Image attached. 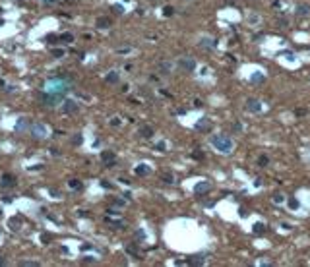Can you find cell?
Returning <instances> with one entry per match:
<instances>
[{
    "label": "cell",
    "instance_id": "obj_1",
    "mask_svg": "<svg viewBox=\"0 0 310 267\" xmlns=\"http://www.w3.org/2000/svg\"><path fill=\"white\" fill-rule=\"evenodd\" d=\"M211 145L215 147L217 151H221V153H231L232 147H235V143H232V140H229L227 136H213Z\"/></svg>",
    "mask_w": 310,
    "mask_h": 267
},
{
    "label": "cell",
    "instance_id": "obj_2",
    "mask_svg": "<svg viewBox=\"0 0 310 267\" xmlns=\"http://www.w3.org/2000/svg\"><path fill=\"white\" fill-rule=\"evenodd\" d=\"M29 132L33 134V138H45V136H47V128L43 126V124H33V126L29 128Z\"/></svg>",
    "mask_w": 310,
    "mask_h": 267
},
{
    "label": "cell",
    "instance_id": "obj_3",
    "mask_svg": "<svg viewBox=\"0 0 310 267\" xmlns=\"http://www.w3.org/2000/svg\"><path fill=\"white\" fill-rule=\"evenodd\" d=\"M78 110V103L76 101H64L62 103V112L70 114V112H76Z\"/></svg>",
    "mask_w": 310,
    "mask_h": 267
},
{
    "label": "cell",
    "instance_id": "obj_4",
    "mask_svg": "<svg viewBox=\"0 0 310 267\" xmlns=\"http://www.w3.org/2000/svg\"><path fill=\"white\" fill-rule=\"evenodd\" d=\"M178 64H180V68H182V70H188V72H192L194 68H196V62H194L192 58H182V60H180Z\"/></svg>",
    "mask_w": 310,
    "mask_h": 267
},
{
    "label": "cell",
    "instance_id": "obj_5",
    "mask_svg": "<svg viewBox=\"0 0 310 267\" xmlns=\"http://www.w3.org/2000/svg\"><path fill=\"white\" fill-rule=\"evenodd\" d=\"M310 14V4H298L297 6V16H308Z\"/></svg>",
    "mask_w": 310,
    "mask_h": 267
},
{
    "label": "cell",
    "instance_id": "obj_6",
    "mask_svg": "<svg viewBox=\"0 0 310 267\" xmlns=\"http://www.w3.org/2000/svg\"><path fill=\"white\" fill-rule=\"evenodd\" d=\"M246 108H248L250 112H258L262 107H260V103L256 101V99H250V101H248V105H246Z\"/></svg>",
    "mask_w": 310,
    "mask_h": 267
},
{
    "label": "cell",
    "instance_id": "obj_7",
    "mask_svg": "<svg viewBox=\"0 0 310 267\" xmlns=\"http://www.w3.org/2000/svg\"><path fill=\"white\" fill-rule=\"evenodd\" d=\"M101 157H103V161L107 163V166H112V165H115V155H112V153H107V151H105Z\"/></svg>",
    "mask_w": 310,
    "mask_h": 267
},
{
    "label": "cell",
    "instance_id": "obj_8",
    "mask_svg": "<svg viewBox=\"0 0 310 267\" xmlns=\"http://www.w3.org/2000/svg\"><path fill=\"white\" fill-rule=\"evenodd\" d=\"M109 25H110V19H109V18H97V27H101V29H107Z\"/></svg>",
    "mask_w": 310,
    "mask_h": 267
},
{
    "label": "cell",
    "instance_id": "obj_9",
    "mask_svg": "<svg viewBox=\"0 0 310 267\" xmlns=\"http://www.w3.org/2000/svg\"><path fill=\"white\" fill-rule=\"evenodd\" d=\"M16 184V178L12 176V174H4V178H2V186H14Z\"/></svg>",
    "mask_w": 310,
    "mask_h": 267
},
{
    "label": "cell",
    "instance_id": "obj_10",
    "mask_svg": "<svg viewBox=\"0 0 310 267\" xmlns=\"http://www.w3.org/2000/svg\"><path fill=\"white\" fill-rule=\"evenodd\" d=\"M159 68H161L163 74H171V70H173V64H171V62H161V64H159Z\"/></svg>",
    "mask_w": 310,
    "mask_h": 267
},
{
    "label": "cell",
    "instance_id": "obj_11",
    "mask_svg": "<svg viewBox=\"0 0 310 267\" xmlns=\"http://www.w3.org/2000/svg\"><path fill=\"white\" fill-rule=\"evenodd\" d=\"M209 190V184L207 182H200V184L196 186V194H202V192H207Z\"/></svg>",
    "mask_w": 310,
    "mask_h": 267
},
{
    "label": "cell",
    "instance_id": "obj_12",
    "mask_svg": "<svg viewBox=\"0 0 310 267\" xmlns=\"http://www.w3.org/2000/svg\"><path fill=\"white\" fill-rule=\"evenodd\" d=\"M140 134H142L143 138H151V136H153V130H151L149 126H145V128H142V130H140Z\"/></svg>",
    "mask_w": 310,
    "mask_h": 267
},
{
    "label": "cell",
    "instance_id": "obj_13",
    "mask_svg": "<svg viewBox=\"0 0 310 267\" xmlns=\"http://www.w3.org/2000/svg\"><path fill=\"white\" fill-rule=\"evenodd\" d=\"M204 261H206V257H202V255H196L194 259H190V263H192V265H200V263H204Z\"/></svg>",
    "mask_w": 310,
    "mask_h": 267
},
{
    "label": "cell",
    "instance_id": "obj_14",
    "mask_svg": "<svg viewBox=\"0 0 310 267\" xmlns=\"http://www.w3.org/2000/svg\"><path fill=\"white\" fill-rule=\"evenodd\" d=\"M60 39H62L64 43H72V41H74V35H72V33H64V35H60Z\"/></svg>",
    "mask_w": 310,
    "mask_h": 267
},
{
    "label": "cell",
    "instance_id": "obj_15",
    "mask_svg": "<svg viewBox=\"0 0 310 267\" xmlns=\"http://www.w3.org/2000/svg\"><path fill=\"white\" fill-rule=\"evenodd\" d=\"M254 232H256V234H262V232H264V225H262V222H256V225H254Z\"/></svg>",
    "mask_w": 310,
    "mask_h": 267
},
{
    "label": "cell",
    "instance_id": "obj_16",
    "mask_svg": "<svg viewBox=\"0 0 310 267\" xmlns=\"http://www.w3.org/2000/svg\"><path fill=\"white\" fill-rule=\"evenodd\" d=\"M107 81H109V83H116V81H118V74H115V72L109 74V76H107Z\"/></svg>",
    "mask_w": 310,
    "mask_h": 267
},
{
    "label": "cell",
    "instance_id": "obj_17",
    "mask_svg": "<svg viewBox=\"0 0 310 267\" xmlns=\"http://www.w3.org/2000/svg\"><path fill=\"white\" fill-rule=\"evenodd\" d=\"M136 172H138V174H149L151 170H149L147 166H138V168H136Z\"/></svg>",
    "mask_w": 310,
    "mask_h": 267
},
{
    "label": "cell",
    "instance_id": "obj_18",
    "mask_svg": "<svg viewBox=\"0 0 310 267\" xmlns=\"http://www.w3.org/2000/svg\"><path fill=\"white\" fill-rule=\"evenodd\" d=\"M262 79H264V77H262V74H254V76H252V81H254V83H260Z\"/></svg>",
    "mask_w": 310,
    "mask_h": 267
},
{
    "label": "cell",
    "instance_id": "obj_19",
    "mask_svg": "<svg viewBox=\"0 0 310 267\" xmlns=\"http://www.w3.org/2000/svg\"><path fill=\"white\" fill-rule=\"evenodd\" d=\"M267 161H270V159H267L265 155H262V157H260V161H258V163H260V166H265V165H267Z\"/></svg>",
    "mask_w": 310,
    "mask_h": 267
},
{
    "label": "cell",
    "instance_id": "obj_20",
    "mask_svg": "<svg viewBox=\"0 0 310 267\" xmlns=\"http://www.w3.org/2000/svg\"><path fill=\"white\" fill-rule=\"evenodd\" d=\"M202 41H204V43H202V44H204V47H206V44H207L209 49H211L213 44H215V43H213V41H211V39H202Z\"/></svg>",
    "mask_w": 310,
    "mask_h": 267
},
{
    "label": "cell",
    "instance_id": "obj_21",
    "mask_svg": "<svg viewBox=\"0 0 310 267\" xmlns=\"http://www.w3.org/2000/svg\"><path fill=\"white\" fill-rule=\"evenodd\" d=\"M25 126H27V122H25V120H19V124L16 126V130H23Z\"/></svg>",
    "mask_w": 310,
    "mask_h": 267
},
{
    "label": "cell",
    "instance_id": "obj_22",
    "mask_svg": "<svg viewBox=\"0 0 310 267\" xmlns=\"http://www.w3.org/2000/svg\"><path fill=\"white\" fill-rule=\"evenodd\" d=\"M80 182H78V180H70V188H80Z\"/></svg>",
    "mask_w": 310,
    "mask_h": 267
},
{
    "label": "cell",
    "instance_id": "obj_23",
    "mask_svg": "<svg viewBox=\"0 0 310 267\" xmlns=\"http://www.w3.org/2000/svg\"><path fill=\"white\" fill-rule=\"evenodd\" d=\"M52 54H54V56H62V54H64V51H60V49H56V51H52Z\"/></svg>",
    "mask_w": 310,
    "mask_h": 267
},
{
    "label": "cell",
    "instance_id": "obj_24",
    "mask_svg": "<svg viewBox=\"0 0 310 267\" xmlns=\"http://www.w3.org/2000/svg\"><path fill=\"white\" fill-rule=\"evenodd\" d=\"M165 16H173V8H171V6L165 8Z\"/></svg>",
    "mask_w": 310,
    "mask_h": 267
},
{
    "label": "cell",
    "instance_id": "obj_25",
    "mask_svg": "<svg viewBox=\"0 0 310 267\" xmlns=\"http://www.w3.org/2000/svg\"><path fill=\"white\" fill-rule=\"evenodd\" d=\"M165 182L171 184V182H173V176H171V174H165Z\"/></svg>",
    "mask_w": 310,
    "mask_h": 267
},
{
    "label": "cell",
    "instance_id": "obj_26",
    "mask_svg": "<svg viewBox=\"0 0 310 267\" xmlns=\"http://www.w3.org/2000/svg\"><path fill=\"white\" fill-rule=\"evenodd\" d=\"M157 149H159V151H165V143H163V141H161V143H157Z\"/></svg>",
    "mask_w": 310,
    "mask_h": 267
},
{
    "label": "cell",
    "instance_id": "obj_27",
    "mask_svg": "<svg viewBox=\"0 0 310 267\" xmlns=\"http://www.w3.org/2000/svg\"><path fill=\"white\" fill-rule=\"evenodd\" d=\"M0 265H4V259H0Z\"/></svg>",
    "mask_w": 310,
    "mask_h": 267
},
{
    "label": "cell",
    "instance_id": "obj_28",
    "mask_svg": "<svg viewBox=\"0 0 310 267\" xmlns=\"http://www.w3.org/2000/svg\"><path fill=\"white\" fill-rule=\"evenodd\" d=\"M43 2H52V0H43Z\"/></svg>",
    "mask_w": 310,
    "mask_h": 267
}]
</instances>
